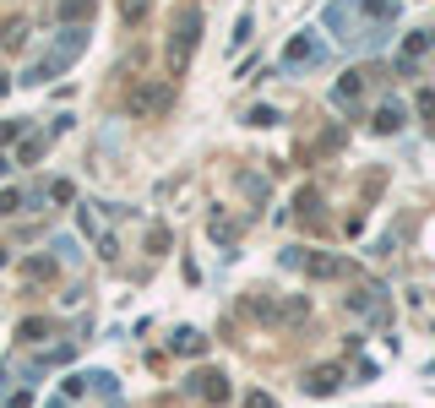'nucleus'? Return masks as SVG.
<instances>
[{"label": "nucleus", "instance_id": "obj_2", "mask_svg": "<svg viewBox=\"0 0 435 408\" xmlns=\"http://www.w3.org/2000/svg\"><path fill=\"white\" fill-rule=\"evenodd\" d=\"M397 120H403V109H397V103H387V109H381V131H397Z\"/></svg>", "mask_w": 435, "mask_h": 408}, {"label": "nucleus", "instance_id": "obj_1", "mask_svg": "<svg viewBox=\"0 0 435 408\" xmlns=\"http://www.w3.org/2000/svg\"><path fill=\"white\" fill-rule=\"evenodd\" d=\"M321 60H327V44L316 39V33L294 39V44H289V55H283V65H289V71H294V65H321Z\"/></svg>", "mask_w": 435, "mask_h": 408}]
</instances>
